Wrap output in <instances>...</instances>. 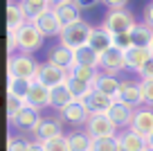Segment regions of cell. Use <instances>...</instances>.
I'll return each instance as SVG.
<instances>
[{
    "label": "cell",
    "instance_id": "1",
    "mask_svg": "<svg viewBox=\"0 0 153 151\" xmlns=\"http://www.w3.org/2000/svg\"><path fill=\"white\" fill-rule=\"evenodd\" d=\"M92 25L88 23V20H79V23L70 25V27H63L61 36H59L56 43H61V45H65L68 50H72V52H76V50H81V47L88 45V41H90V34H92Z\"/></svg>",
    "mask_w": 153,
    "mask_h": 151
},
{
    "label": "cell",
    "instance_id": "2",
    "mask_svg": "<svg viewBox=\"0 0 153 151\" xmlns=\"http://www.w3.org/2000/svg\"><path fill=\"white\" fill-rule=\"evenodd\" d=\"M41 61L34 59V54H25V52H16L7 59V77H16V79H36V72Z\"/></svg>",
    "mask_w": 153,
    "mask_h": 151
},
{
    "label": "cell",
    "instance_id": "3",
    "mask_svg": "<svg viewBox=\"0 0 153 151\" xmlns=\"http://www.w3.org/2000/svg\"><path fill=\"white\" fill-rule=\"evenodd\" d=\"M135 25H137V20H135L133 11H128V9H115V11H106L101 27L108 29L113 36H122V34H131Z\"/></svg>",
    "mask_w": 153,
    "mask_h": 151
},
{
    "label": "cell",
    "instance_id": "4",
    "mask_svg": "<svg viewBox=\"0 0 153 151\" xmlns=\"http://www.w3.org/2000/svg\"><path fill=\"white\" fill-rule=\"evenodd\" d=\"M83 131L92 138V140H101V138H115L120 135V129L115 126V122L106 113H95L90 115L88 124L83 126Z\"/></svg>",
    "mask_w": 153,
    "mask_h": 151
},
{
    "label": "cell",
    "instance_id": "5",
    "mask_svg": "<svg viewBox=\"0 0 153 151\" xmlns=\"http://www.w3.org/2000/svg\"><path fill=\"white\" fill-rule=\"evenodd\" d=\"M45 43V36L41 34V29L34 23H25L18 29V52L25 54H34L36 50H41Z\"/></svg>",
    "mask_w": 153,
    "mask_h": 151
},
{
    "label": "cell",
    "instance_id": "6",
    "mask_svg": "<svg viewBox=\"0 0 153 151\" xmlns=\"http://www.w3.org/2000/svg\"><path fill=\"white\" fill-rule=\"evenodd\" d=\"M68 79H70V72H68V70H61V68L43 61L41 66H38V72H36V79H34V81L48 86V88L52 90V88H56V86L68 84Z\"/></svg>",
    "mask_w": 153,
    "mask_h": 151
},
{
    "label": "cell",
    "instance_id": "7",
    "mask_svg": "<svg viewBox=\"0 0 153 151\" xmlns=\"http://www.w3.org/2000/svg\"><path fill=\"white\" fill-rule=\"evenodd\" d=\"M32 135H34V140H38V142H50V140H54V138H61V135H65L63 133V122H61V117H54V115H48V117H43L41 122H38V126L32 131Z\"/></svg>",
    "mask_w": 153,
    "mask_h": 151
},
{
    "label": "cell",
    "instance_id": "8",
    "mask_svg": "<svg viewBox=\"0 0 153 151\" xmlns=\"http://www.w3.org/2000/svg\"><path fill=\"white\" fill-rule=\"evenodd\" d=\"M90 115H92V113L88 111V106L83 104V102H72L68 108H63L61 113H59V117H61L63 124L79 129V126H86V124H88Z\"/></svg>",
    "mask_w": 153,
    "mask_h": 151
},
{
    "label": "cell",
    "instance_id": "9",
    "mask_svg": "<svg viewBox=\"0 0 153 151\" xmlns=\"http://www.w3.org/2000/svg\"><path fill=\"white\" fill-rule=\"evenodd\" d=\"M101 72H106V75H115L120 77L122 72L126 70V54L124 50H120V47H110L106 54H101Z\"/></svg>",
    "mask_w": 153,
    "mask_h": 151
},
{
    "label": "cell",
    "instance_id": "10",
    "mask_svg": "<svg viewBox=\"0 0 153 151\" xmlns=\"http://www.w3.org/2000/svg\"><path fill=\"white\" fill-rule=\"evenodd\" d=\"M117 102L131 106V108H140V106H144L142 86H140V81H135V79H122V88H120V97H117Z\"/></svg>",
    "mask_w": 153,
    "mask_h": 151
},
{
    "label": "cell",
    "instance_id": "11",
    "mask_svg": "<svg viewBox=\"0 0 153 151\" xmlns=\"http://www.w3.org/2000/svg\"><path fill=\"white\" fill-rule=\"evenodd\" d=\"M45 61L52 63V66H56V68H61V70H68V72L76 66L74 52H72V50H68L65 45H61V43H56V45H52V47L48 50V59H45Z\"/></svg>",
    "mask_w": 153,
    "mask_h": 151
},
{
    "label": "cell",
    "instance_id": "12",
    "mask_svg": "<svg viewBox=\"0 0 153 151\" xmlns=\"http://www.w3.org/2000/svg\"><path fill=\"white\" fill-rule=\"evenodd\" d=\"M25 104L32 106V108H36V111L50 108V104H52V90H50L48 86L34 81V84H32V90H29L27 99H25Z\"/></svg>",
    "mask_w": 153,
    "mask_h": 151
},
{
    "label": "cell",
    "instance_id": "13",
    "mask_svg": "<svg viewBox=\"0 0 153 151\" xmlns=\"http://www.w3.org/2000/svg\"><path fill=\"white\" fill-rule=\"evenodd\" d=\"M95 90H99L101 95H106V97L115 99L117 102V97H120V88H122V79L115 75H106V72H97V79H95Z\"/></svg>",
    "mask_w": 153,
    "mask_h": 151
},
{
    "label": "cell",
    "instance_id": "14",
    "mask_svg": "<svg viewBox=\"0 0 153 151\" xmlns=\"http://www.w3.org/2000/svg\"><path fill=\"white\" fill-rule=\"evenodd\" d=\"M131 131L140 133V135H144V138H149L153 133V108L151 106H140V108H135Z\"/></svg>",
    "mask_w": 153,
    "mask_h": 151
},
{
    "label": "cell",
    "instance_id": "15",
    "mask_svg": "<svg viewBox=\"0 0 153 151\" xmlns=\"http://www.w3.org/2000/svg\"><path fill=\"white\" fill-rule=\"evenodd\" d=\"M43 120V115H41V111H36V108H32V106H27L25 104V108L20 111L18 115H16V120L14 122H9L14 129H18V131H27V133H32L34 129L38 126V122Z\"/></svg>",
    "mask_w": 153,
    "mask_h": 151
},
{
    "label": "cell",
    "instance_id": "16",
    "mask_svg": "<svg viewBox=\"0 0 153 151\" xmlns=\"http://www.w3.org/2000/svg\"><path fill=\"white\" fill-rule=\"evenodd\" d=\"M34 25L41 29V34H43L45 38H59V36H61V32H63V25H61V20H59V16H56V11H54V9L45 11V14L41 16Z\"/></svg>",
    "mask_w": 153,
    "mask_h": 151
},
{
    "label": "cell",
    "instance_id": "17",
    "mask_svg": "<svg viewBox=\"0 0 153 151\" xmlns=\"http://www.w3.org/2000/svg\"><path fill=\"white\" fill-rule=\"evenodd\" d=\"M133 115H135V108L122 104V102H115V104L110 106V111H108V117L115 122V126L120 129V131L131 129V124H133Z\"/></svg>",
    "mask_w": 153,
    "mask_h": 151
},
{
    "label": "cell",
    "instance_id": "18",
    "mask_svg": "<svg viewBox=\"0 0 153 151\" xmlns=\"http://www.w3.org/2000/svg\"><path fill=\"white\" fill-rule=\"evenodd\" d=\"M88 45H90L97 54H106V52L110 50V47H115V36L108 32V29H104V27L99 25V27H95V29H92Z\"/></svg>",
    "mask_w": 153,
    "mask_h": 151
},
{
    "label": "cell",
    "instance_id": "19",
    "mask_svg": "<svg viewBox=\"0 0 153 151\" xmlns=\"http://www.w3.org/2000/svg\"><path fill=\"white\" fill-rule=\"evenodd\" d=\"M120 144H122V151H149V142L144 135H140V133L131 131V129H126V131H120Z\"/></svg>",
    "mask_w": 153,
    "mask_h": 151
},
{
    "label": "cell",
    "instance_id": "20",
    "mask_svg": "<svg viewBox=\"0 0 153 151\" xmlns=\"http://www.w3.org/2000/svg\"><path fill=\"white\" fill-rule=\"evenodd\" d=\"M124 54H126V70H133V72H140L144 68V63L151 59V50L149 47H137V45L128 47Z\"/></svg>",
    "mask_w": 153,
    "mask_h": 151
},
{
    "label": "cell",
    "instance_id": "21",
    "mask_svg": "<svg viewBox=\"0 0 153 151\" xmlns=\"http://www.w3.org/2000/svg\"><path fill=\"white\" fill-rule=\"evenodd\" d=\"M18 5H20V9L25 11L29 23H36L45 11L52 9V7H50V0H18Z\"/></svg>",
    "mask_w": 153,
    "mask_h": 151
},
{
    "label": "cell",
    "instance_id": "22",
    "mask_svg": "<svg viewBox=\"0 0 153 151\" xmlns=\"http://www.w3.org/2000/svg\"><path fill=\"white\" fill-rule=\"evenodd\" d=\"M72 102H76V99H74V95H72V90H70V86H68V84L52 88V104H50V108H52V111L61 113V111L68 108Z\"/></svg>",
    "mask_w": 153,
    "mask_h": 151
},
{
    "label": "cell",
    "instance_id": "23",
    "mask_svg": "<svg viewBox=\"0 0 153 151\" xmlns=\"http://www.w3.org/2000/svg\"><path fill=\"white\" fill-rule=\"evenodd\" d=\"M83 104L88 106V111H90L92 115H95V113H106V115H108L110 106L115 104V99H110V97H106V95H101L99 90H92V93L88 95L86 99H83Z\"/></svg>",
    "mask_w": 153,
    "mask_h": 151
},
{
    "label": "cell",
    "instance_id": "24",
    "mask_svg": "<svg viewBox=\"0 0 153 151\" xmlns=\"http://www.w3.org/2000/svg\"><path fill=\"white\" fill-rule=\"evenodd\" d=\"M74 61H76V66H86V68H92V70H99L101 68V54H97L90 45H86V47L74 52Z\"/></svg>",
    "mask_w": 153,
    "mask_h": 151
},
{
    "label": "cell",
    "instance_id": "25",
    "mask_svg": "<svg viewBox=\"0 0 153 151\" xmlns=\"http://www.w3.org/2000/svg\"><path fill=\"white\" fill-rule=\"evenodd\" d=\"M131 41H133V45H137V47H149L153 43V27L146 25L144 20L137 23L133 27V32H131Z\"/></svg>",
    "mask_w": 153,
    "mask_h": 151
},
{
    "label": "cell",
    "instance_id": "26",
    "mask_svg": "<svg viewBox=\"0 0 153 151\" xmlns=\"http://www.w3.org/2000/svg\"><path fill=\"white\" fill-rule=\"evenodd\" d=\"M25 23H29V20H27V16H25V11L20 9V5L18 2H9V5H7V29L18 32Z\"/></svg>",
    "mask_w": 153,
    "mask_h": 151
},
{
    "label": "cell",
    "instance_id": "27",
    "mask_svg": "<svg viewBox=\"0 0 153 151\" xmlns=\"http://www.w3.org/2000/svg\"><path fill=\"white\" fill-rule=\"evenodd\" d=\"M54 11H56V16H59V20H61L63 27H70V25H74V23L81 20V11H79V7H76L74 2L61 5V7H56Z\"/></svg>",
    "mask_w": 153,
    "mask_h": 151
},
{
    "label": "cell",
    "instance_id": "28",
    "mask_svg": "<svg viewBox=\"0 0 153 151\" xmlns=\"http://www.w3.org/2000/svg\"><path fill=\"white\" fill-rule=\"evenodd\" d=\"M32 84L34 81L29 79H16V77H7V95H14L18 99H27L29 90H32Z\"/></svg>",
    "mask_w": 153,
    "mask_h": 151
},
{
    "label": "cell",
    "instance_id": "29",
    "mask_svg": "<svg viewBox=\"0 0 153 151\" xmlns=\"http://www.w3.org/2000/svg\"><path fill=\"white\" fill-rule=\"evenodd\" d=\"M70 151H92V138L86 131H72L68 133Z\"/></svg>",
    "mask_w": 153,
    "mask_h": 151
},
{
    "label": "cell",
    "instance_id": "30",
    "mask_svg": "<svg viewBox=\"0 0 153 151\" xmlns=\"http://www.w3.org/2000/svg\"><path fill=\"white\" fill-rule=\"evenodd\" d=\"M68 86H70V90H72V95H74L76 102H83V99H86L88 95L95 90V86H92V84L81 81V79H74V77H70V79H68Z\"/></svg>",
    "mask_w": 153,
    "mask_h": 151
},
{
    "label": "cell",
    "instance_id": "31",
    "mask_svg": "<svg viewBox=\"0 0 153 151\" xmlns=\"http://www.w3.org/2000/svg\"><path fill=\"white\" fill-rule=\"evenodd\" d=\"M92 151H122L120 138H101V140H92Z\"/></svg>",
    "mask_w": 153,
    "mask_h": 151
},
{
    "label": "cell",
    "instance_id": "32",
    "mask_svg": "<svg viewBox=\"0 0 153 151\" xmlns=\"http://www.w3.org/2000/svg\"><path fill=\"white\" fill-rule=\"evenodd\" d=\"M97 72H99V70H92V68H86V66H74V68L70 70V77L81 79V81H88V84H95Z\"/></svg>",
    "mask_w": 153,
    "mask_h": 151
},
{
    "label": "cell",
    "instance_id": "33",
    "mask_svg": "<svg viewBox=\"0 0 153 151\" xmlns=\"http://www.w3.org/2000/svg\"><path fill=\"white\" fill-rule=\"evenodd\" d=\"M23 108H25V102H23V99L14 97V95H7V120H9V122H14L16 115H18Z\"/></svg>",
    "mask_w": 153,
    "mask_h": 151
},
{
    "label": "cell",
    "instance_id": "34",
    "mask_svg": "<svg viewBox=\"0 0 153 151\" xmlns=\"http://www.w3.org/2000/svg\"><path fill=\"white\" fill-rule=\"evenodd\" d=\"M7 151H29V140L20 135H9L7 140Z\"/></svg>",
    "mask_w": 153,
    "mask_h": 151
},
{
    "label": "cell",
    "instance_id": "35",
    "mask_svg": "<svg viewBox=\"0 0 153 151\" xmlns=\"http://www.w3.org/2000/svg\"><path fill=\"white\" fill-rule=\"evenodd\" d=\"M45 149H48V151H70L68 135H61V138H54V140L45 142Z\"/></svg>",
    "mask_w": 153,
    "mask_h": 151
},
{
    "label": "cell",
    "instance_id": "36",
    "mask_svg": "<svg viewBox=\"0 0 153 151\" xmlns=\"http://www.w3.org/2000/svg\"><path fill=\"white\" fill-rule=\"evenodd\" d=\"M140 86H142L144 106H151V108H153V81H140Z\"/></svg>",
    "mask_w": 153,
    "mask_h": 151
},
{
    "label": "cell",
    "instance_id": "37",
    "mask_svg": "<svg viewBox=\"0 0 153 151\" xmlns=\"http://www.w3.org/2000/svg\"><path fill=\"white\" fill-rule=\"evenodd\" d=\"M137 77H140V81H153V57L144 63V68L137 72Z\"/></svg>",
    "mask_w": 153,
    "mask_h": 151
},
{
    "label": "cell",
    "instance_id": "38",
    "mask_svg": "<svg viewBox=\"0 0 153 151\" xmlns=\"http://www.w3.org/2000/svg\"><path fill=\"white\" fill-rule=\"evenodd\" d=\"M7 50H9V57L16 54V50H18V32L7 29Z\"/></svg>",
    "mask_w": 153,
    "mask_h": 151
},
{
    "label": "cell",
    "instance_id": "39",
    "mask_svg": "<svg viewBox=\"0 0 153 151\" xmlns=\"http://www.w3.org/2000/svg\"><path fill=\"white\" fill-rule=\"evenodd\" d=\"M115 47H120V50H128L133 47V41H131V34H122V36H115Z\"/></svg>",
    "mask_w": 153,
    "mask_h": 151
},
{
    "label": "cell",
    "instance_id": "40",
    "mask_svg": "<svg viewBox=\"0 0 153 151\" xmlns=\"http://www.w3.org/2000/svg\"><path fill=\"white\" fill-rule=\"evenodd\" d=\"M101 5L108 7V11H115V9H126L128 0H101Z\"/></svg>",
    "mask_w": 153,
    "mask_h": 151
},
{
    "label": "cell",
    "instance_id": "41",
    "mask_svg": "<svg viewBox=\"0 0 153 151\" xmlns=\"http://www.w3.org/2000/svg\"><path fill=\"white\" fill-rule=\"evenodd\" d=\"M76 7H79V11H86V9H92V7L101 5V0H72Z\"/></svg>",
    "mask_w": 153,
    "mask_h": 151
},
{
    "label": "cell",
    "instance_id": "42",
    "mask_svg": "<svg viewBox=\"0 0 153 151\" xmlns=\"http://www.w3.org/2000/svg\"><path fill=\"white\" fill-rule=\"evenodd\" d=\"M144 23L153 27V2H149V5L144 7Z\"/></svg>",
    "mask_w": 153,
    "mask_h": 151
},
{
    "label": "cell",
    "instance_id": "43",
    "mask_svg": "<svg viewBox=\"0 0 153 151\" xmlns=\"http://www.w3.org/2000/svg\"><path fill=\"white\" fill-rule=\"evenodd\" d=\"M29 151H48V149H45L43 142H38V140H29Z\"/></svg>",
    "mask_w": 153,
    "mask_h": 151
},
{
    "label": "cell",
    "instance_id": "44",
    "mask_svg": "<svg viewBox=\"0 0 153 151\" xmlns=\"http://www.w3.org/2000/svg\"><path fill=\"white\" fill-rule=\"evenodd\" d=\"M68 2H72V0H50V7H52V9H56V7L68 5Z\"/></svg>",
    "mask_w": 153,
    "mask_h": 151
},
{
    "label": "cell",
    "instance_id": "45",
    "mask_svg": "<svg viewBox=\"0 0 153 151\" xmlns=\"http://www.w3.org/2000/svg\"><path fill=\"white\" fill-rule=\"evenodd\" d=\"M146 142H149V149H153V133H151V135L146 138Z\"/></svg>",
    "mask_w": 153,
    "mask_h": 151
},
{
    "label": "cell",
    "instance_id": "46",
    "mask_svg": "<svg viewBox=\"0 0 153 151\" xmlns=\"http://www.w3.org/2000/svg\"><path fill=\"white\" fill-rule=\"evenodd\" d=\"M149 50H151V57H153V43H151V45H149Z\"/></svg>",
    "mask_w": 153,
    "mask_h": 151
},
{
    "label": "cell",
    "instance_id": "47",
    "mask_svg": "<svg viewBox=\"0 0 153 151\" xmlns=\"http://www.w3.org/2000/svg\"><path fill=\"white\" fill-rule=\"evenodd\" d=\"M9 2H14V0H9Z\"/></svg>",
    "mask_w": 153,
    "mask_h": 151
},
{
    "label": "cell",
    "instance_id": "48",
    "mask_svg": "<svg viewBox=\"0 0 153 151\" xmlns=\"http://www.w3.org/2000/svg\"><path fill=\"white\" fill-rule=\"evenodd\" d=\"M149 151H153V149H149Z\"/></svg>",
    "mask_w": 153,
    "mask_h": 151
},
{
    "label": "cell",
    "instance_id": "49",
    "mask_svg": "<svg viewBox=\"0 0 153 151\" xmlns=\"http://www.w3.org/2000/svg\"><path fill=\"white\" fill-rule=\"evenodd\" d=\"M151 2H153V0H151Z\"/></svg>",
    "mask_w": 153,
    "mask_h": 151
}]
</instances>
